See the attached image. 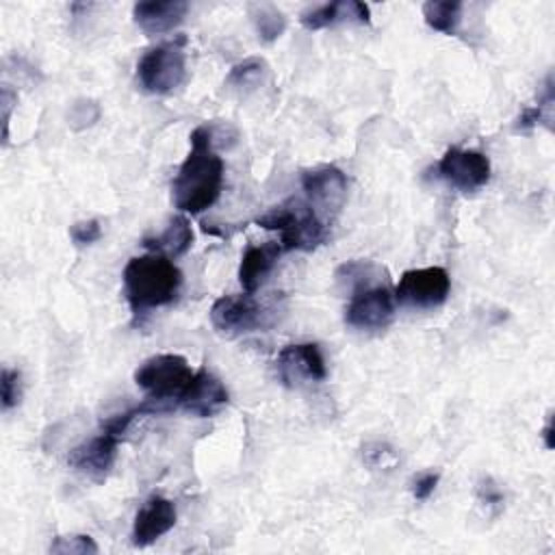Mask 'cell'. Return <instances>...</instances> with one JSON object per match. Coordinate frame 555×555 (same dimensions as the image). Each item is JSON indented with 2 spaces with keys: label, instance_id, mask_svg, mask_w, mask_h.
Instances as JSON below:
<instances>
[{
  "label": "cell",
  "instance_id": "obj_6",
  "mask_svg": "<svg viewBox=\"0 0 555 555\" xmlns=\"http://www.w3.org/2000/svg\"><path fill=\"white\" fill-rule=\"evenodd\" d=\"M193 371L186 358L178 353H158L139 364L134 371V384L156 401L176 408L178 397L191 382Z\"/></svg>",
  "mask_w": 555,
  "mask_h": 555
},
{
  "label": "cell",
  "instance_id": "obj_29",
  "mask_svg": "<svg viewBox=\"0 0 555 555\" xmlns=\"http://www.w3.org/2000/svg\"><path fill=\"white\" fill-rule=\"evenodd\" d=\"M102 236V225L98 219H85V221H76L69 228V238L74 241L76 247H89L95 241H100Z\"/></svg>",
  "mask_w": 555,
  "mask_h": 555
},
{
  "label": "cell",
  "instance_id": "obj_23",
  "mask_svg": "<svg viewBox=\"0 0 555 555\" xmlns=\"http://www.w3.org/2000/svg\"><path fill=\"white\" fill-rule=\"evenodd\" d=\"M264 69H267V63H264L262 59L251 56V59H245V61L236 63V65L230 69L225 82H228L230 87H236V89H247V87H254V85L262 78Z\"/></svg>",
  "mask_w": 555,
  "mask_h": 555
},
{
  "label": "cell",
  "instance_id": "obj_12",
  "mask_svg": "<svg viewBox=\"0 0 555 555\" xmlns=\"http://www.w3.org/2000/svg\"><path fill=\"white\" fill-rule=\"evenodd\" d=\"M117 444H119V438L102 429L98 436L74 447L67 455V464L76 473L89 477L91 481H104L115 464Z\"/></svg>",
  "mask_w": 555,
  "mask_h": 555
},
{
  "label": "cell",
  "instance_id": "obj_32",
  "mask_svg": "<svg viewBox=\"0 0 555 555\" xmlns=\"http://www.w3.org/2000/svg\"><path fill=\"white\" fill-rule=\"evenodd\" d=\"M542 438H544V447L546 449L555 447V440H553V414H548V418H546V425L542 429Z\"/></svg>",
  "mask_w": 555,
  "mask_h": 555
},
{
  "label": "cell",
  "instance_id": "obj_11",
  "mask_svg": "<svg viewBox=\"0 0 555 555\" xmlns=\"http://www.w3.org/2000/svg\"><path fill=\"white\" fill-rule=\"evenodd\" d=\"M278 379L288 388H299L306 382H323L327 377L325 358L317 343L286 345L275 360Z\"/></svg>",
  "mask_w": 555,
  "mask_h": 555
},
{
  "label": "cell",
  "instance_id": "obj_31",
  "mask_svg": "<svg viewBox=\"0 0 555 555\" xmlns=\"http://www.w3.org/2000/svg\"><path fill=\"white\" fill-rule=\"evenodd\" d=\"M15 102H17V93L9 85H2L0 106H2V137H4V141L9 139V119H11V111H13Z\"/></svg>",
  "mask_w": 555,
  "mask_h": 555
},
{
  "label": "cell",
  "instance_id": "obj_2",
  "mask_svg": "<svg viewBox=\"0 0 555 555\" xmlns=\"http://www.w3.org/2000/svg\"><path fill=\"white\" fill-rule=\"evenodd\" d=\"M121 278L134 323L150 310L171 304L182 288V271L171 258L154 251L130 258Z\"/></svg>",
  "mask_w": 555,
  "mask_h": 555
},
{
  "label": "cell",
  "instance_id": "obj_19",
  "mask_svg": "<svg viewBox=\"0 0 555 555\" xmlns=\"http://www.w3.org/2000/svg\"><path fill=\"white\" fill-rule=\"evenodd\" d=\"M334 278H336L338 284L349 286L351 293L369 288V286L386 284V282H382V278L386 280V271L379 264H375L373 260H349V262H343L336 269Z\"/></svg>",
  "mask_w": 555,
  "mask_h": 555
},
{
  "label": "cell",
  "instance_id": "obj_5",
  "mask_svg": "<svg viewBox=\"0 0 555 555\" xmlns=\"http://www.w3.org/2000/svg\"><path fill=\"white\" fill-rule=\"evenodd\" d=\"M184 37L158 43L143 52L137 63V80L145 93L165 95L186 80Z\"/></svg>",
  "mask_w": 555,
  "mask_h": 555
},
{
  "label": "cell",
  "instance_id": "obj_13",
  "mask_svg": "<svg viewBox=\"0 0 555 555\" xmlns=\"http://www.w3.org/2000/svg\"><path fill=\"white\" fill-rule=\"evenodd\" d=\"M176 505L173 501L154 494L150 496L137 512L134 522H132V544L139 548H145L154 544L158 538H163L167 531L173 529L176 525Z\"/></svg>",
  "mask_w": 555,
  "mask_h": 555
},
{
  "label": "cell",
  "instance_id": "obj_30",
  "mask_svg": "<svg viewBox=\"0 0 555 555\" xmlns=\"http://www.w3.org/2000/svg\"><path fill=\"white\" fill-rule=\"evenodd\" d=\"M438 481H440V473H421L418 477H414V481L410 486L412 496L416 501H427L434 494Z\"/></svg>",
  "mask_w": 555,
  "mask_h": 555
},
{
  "label": "cell",
  "instance_id": "obj_17",
  "mask_svg": "<svg viewBox=\"0 0 555 555\" xmlns=\"http://www.w3.org/2000/svg\"><path fill=\"white\" fill-rule=\"evenodd\" d=\"M358 22V24H371V11L364 2L358 0H345V2H327L314 9H308L301 13L299 22L308 30H321L327 26H334L338 22Z\"/></svg>",
  "mask_w": 555,
  "mask_h": 555
},
{
  "label": "cell",
  "instance_id": "obj_27",
  "mask_svg": "<svg viewBox=\"0 0 555 555\" xmlns=\"http://www.w3.org/2000/svg\"><path fill=\"white\" fill-rule=\"evenodd\" d=\"M98 117H100V104L93 102V100L74 102L72 108H69V115H67L69 126L76 128V130L91 126L93 121H98Z\"/></svg>",
  "mask_w": 555,
  "mask_h": 555
},
{
  "label": "cell",
  "instance_id": "obj_9",
  "mask_svg": "<svg viewBox=\"0 0 555 555\" xmlns=\"http://www.w3.org/2000/svg\"><path fill=\"white\" fill-rule=\"evenodd\" d=\"M442 180L462 193H475L490 180V158L479 150L449 147L436 165Z\"/></svg>",
  "mask_w": 555,
  "mask_h": 555
},
{
  "label": "cell",
  "instance_id": "obj_25",
  "mask_svg": "<svg viewBox=\"0 0 555 555\" xmlns=\"http://www.w3.org/2000/svg\"><path fill=\"white\" fill-rule=\"evenodd\" d=\"M0 401L2 410L9 412L22 401V373L4 366L0 373Z\"/></svg>",
  "mask_w": 555,
  "mask_h": 555
},
{
  "label": "cell",
  "instance_id": "obj_26",
  "mask_svg": "<svg viewBox=\"0 0 555 555\" xmlns=\"http://www.w3.org/2000/svg\"><path fill=\"white\" fill-rule=\"evenodd\" d=\"M362 462L371 468V470H379V468H390L397 464V453L390 444L386 442H366L362 447Z\"/></svg>",
  "mask_w": 555,
  "mask_h": 555
},
{
  "label": "cell",
  "instance_id": "obj_8",
  "mask_svg": "<svg viewBox=\"0 0 555 555\" xmlns=\"http://www.w3.org/2000/svg\"><path fill=\"white\" fill-rule=\"evenodd\" d=\"M451 293V278L442 267L408 269L395 286V301L403 308L431 310L447 301Z\"/></svg>",
  "mask_w": 555,
  "mask_h": 555
},
{
  "label": "cell",
  "instance_id": "obj_22",
  "mask_svg": "<svg viewBox=\"0 0 555 555\" xmlns=\"http://www.w3.org/2000/svg\"><path fill=\"white\" fill-rule=\"evenodd\" d=\"M249 17L254 22V28H256L258 37L267 43L275 41L286 30V17L275 4H269V2L251 4L249 7Z\"/></svg>",
  "mask_w": 555,
  "mask_h": 555
},
{
  "label": "cell",
  "instance_id": "obj_14",
  "mask_svg": "<svg viewBox=\"0 0 555 555\" xmlns=\"http://www.w3.org/2000/svg\"><path fill=\"white\" fill-rule=\"evenodd\" d=\"M228 399L230 397H228L225 386L215 375H210L208 371L202 369V371L193 373L191 382L178 397L176 405L189 414L208 418V416H215L228 403Z\"/></svg>",
  "mask_w": 555,
  "mask_h": 555
},
{
  "label": "cell",
  "instance_id": "obj_1",
  "mask_svg": "<svg viewBox=\"0 0 555 555\" xmlns=\"http://www.w3.org/2000/svg\"><path fill=\"white\" fill-rule=\"evenodd\" d=\"M189 139L191 150L171 180V202L180 212L199 215L219 199L223 186V160L212 150V126H197Z\"/></svg>",
  "mask_w": 555,
  "mask_h": 555
},
{
  "label": "cell",
  "instance_id": "obj_28",
  "mask_svg": "<svg viewBox=\"0 0 555 555\" xmlns=\"http://www.w3.org/2000/svg\"><path fill=\"white\" fill-rule=\"evenodd\" d=\"M477 499H479L481 505H486L494 514H499L503 509V503H505V494L492 477H481L477 481Z\"/></svg>",
  "mask_w": 555,
  "mask_h": 555
},
{
  "label": "cell",
  "instance_id": "obj_7",
  "mask_svg": "<svg viewBox=\"0 0 555 555\" xmlns=\"http://www.w3.org/2000/svg\"><path fill=\"white\" fill-rule=\"evenodd\" d=\"M306 202L330 228L347 202V176L336 165H319L301 171Z\"/></svg>",
  "mask_w": 555,
  "mask_h": 555
},
{
  "label": "cell",
  "instance_id": "obj_3",
  "mask_svg": "<svg viewBox=\"0 0 555 555\" xmlns=\"http://www.w3.org/2000/svg\"><path fill=\"white\" fill-rule=\"evenodd\" d=\"M256 225L280 232L284 251H312L327 238V225L301 197H288L256 219Z\"/></svg>",
  "mask_w": 555,
  "mask_h": 555
},
{
  "label": "cell",
  "instance_id": "obj_21",
  "mask_svg": "<svg viewBox=\"0 0 555 555\" xmlns=\"http://www.w3.org/2000/svg\"><path fill=\"white\" fill-rule=\"evenodd\" d=\"M425 24L442 35H455L462 22V2L457 0H429L423 4Z\"/></svg>",
  "mask_w": 555,
  "mask_h": 555
},
{
  "label": "cell",
  "instance_id": "obj_20",
  "mask_svg": "<svg viewBox=\"0 0 555 555\" xmlns=\"http://www.w3.org/2000/svg\"><path fill=\"white\" fill-rule=\"evenodd\" d=\"M553 102H555V93H553V76L548 74L544 78V85L538 93V104L535 106H527L522 108V113L518 115L516 124H514V130L518 132H529L533 130L535 126L544 124L548 130H553V124H551V108H553Z\"/></svg>",
  "mask_w": 555,
  "mask_h": 555
},
{
  "label": "cell",
  "instance_id": "obj_4",
  "mask_svg": "<svg viewBox=\"0 0 555 555\" xmlns=\"http://www.w3.org/2000/svg\"><path fill=\"white\" fill-rule=\"evenodd\" d=\"M280 312H284L282 293H273V297L262 301L251 297V293L223 295L210 308V323L223 336H241L271 327Z\"/></svg>",
  "mask_w": 555,
  "mask_h": 555
},
{
  "label": "cell",
  "instance_id": "obj_24",
  "mask_svg": "<svg viewBox=\"0 0 555 555\" xmlns=\"http://www.w3.org/2000/svg\"><path fill=\"white\" fill-rule=\"evenodd\" d=\"M50 551L59 553V555H95L98 544L91 535H85V533L59 535V538L52 540Z\"/></svg>",
  "mask_w": 555,
  "mask_h": 555
},
{
  "label": "cell",
  "instance_id": "obj_10",
  "mask_svg": "<svg viewBox=\"0 0 555 555\" xmlns=\"http://www.w3.org/2000/svg\"><path fill=\"white\" fill-rule=\"evenodd\" d=\"M395 317V295L386 284L351 293L345 323L353 330H384Z\"/></svg>",
  "mask_w": 555,
  "mask_h": 555
},
{
  "label": "cell",
  "instance_id": "obj_16",
  "mask_svg": "<svg viewBox=\"0 0 555 555\" xmlns=\"http://www.w3.org/2000/svg\"><path fill=\"white\" fill-rule=\"evenodd\" d=\"M282 251L284 249L278 241H267L262 245H249L243 251L241 264H238V282L245 293H254L262 286V282L275 267Z\"/></svg>",
  "mask_w": 555,
  "mask_h": 555
},
{
  "label": "cell",
  "instance_id": "obj_18",
  "mask_svg": "<svg viewBox=\"0 0 555 555\" xmlns=\"http://www.w3.org/2000/svg\"><path fill=\"white\" fill-rule=\"evenodd\" d=\"M141 245L147 247L154 254H163V256L173 260V258L186 254L189 247L193 245L191 221L184 215H176V217L169 219V223L165 225V230L160 234L145 236L141 241Z\"/></svg>",
  "mask_w": 555,
  "mask_h": 555
},
{
  "label": "cell",
  "instance_id": "obj_15",
  "mask_svg": "<svg viewBox=\"0 0 555 555\" xmlns=\"http://www.w3.org/2000/svg\"><path fill=\"white\" fill-rule=\"evenodd\" d=\"M184 0H145L132 7V20L145 35H163L173 30L186 15Z\"/></svg>",
  "mask_w": 555,
  "mask_h": 555
}]
</instances>
